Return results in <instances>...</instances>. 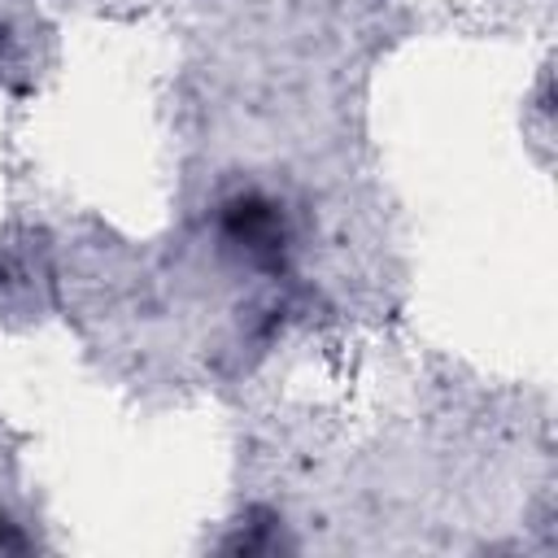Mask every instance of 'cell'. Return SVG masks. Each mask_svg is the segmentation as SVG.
<instances>
[{
  "instance_id": "7a4b0ae2",
  "label": "cell",
  "mask_w": 558,
  "mask_h": 558,
  "mask_svg": "<svg viewBox=\"0 0 558 558\" xmlns=\"http://www.w3.org/2000/svg\"><path fill=\"white\" fill-rule=\"evenodd\" d=\"M26 541L17 536V523H9L4 514H0V549H22Z\"/></svg>"
},
{
  "instance_id": "6da1fadb",
  "label": "cell",
  "mask_w": 558,
  "mask_h": 558,
  "mask_svg": "<svg viewBox=\"0 0 558 558\" xmlns=\"http://www.w3.org/2000/svg\"><path fill=\"white\" fill-rule=\"evenodd\" d=\"M227 231L248 253H279V240H283V222L275 205H266L262 196H235L227 205Z\"/></svg>"
}]
</instances>
